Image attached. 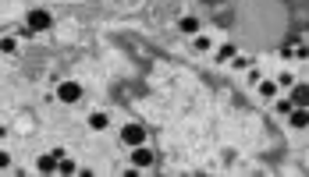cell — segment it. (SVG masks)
<instances>
[{
	"mask_svg": "<svg viewBox=\"0 0 309 177\" xmlns=\"http://www.w3.org/2000/svg\"><path fill=\"white\" fill-rule=\"evenodd\" d=\"M131 167H139V170L153 167V153L146 149V145H135V149H131Z\"/></svg>",
	"mask_w": 309,
	"mask_h": 177,
	"instance_id": "cell-4",
	"label": "cell"
},
{
	"mask_svg": "<svg viewBox=\"0 0 309 177\" xmlns=\"http://www.w3.org/2000/svg\"><path fill=\"white\" fill-rule=\"evenodd\" d=\"M291 110H295V103H291V99H281V103H277V113H291Z\"/></svg>",
	"mask_w": 309,
	"mask_h": 177,
	"instance_id": "cell-14",
	"label": "cell"
},
{
	"mask_svg": "<svg viewBox=\"0 0 309 177\" xmlns=\"http://www.w3.org/2000/svg\"><path fill=\"white\" fill-rule=\"evenodd\" d=\"M234 57H238V50H234L231 43H224V46L217 50V61H220V64H224V61H234Z\"/></svg>",
	"mask_w": 309,
	"mask_h": 177,
	"instance_id": "cell-11",
	"label": "cell"
},
{
	"mask_svg": "<svg viewBox=\"0 0 309 177\" xmlns=\"http://www.w3.org/2000/svg\"><path fill=\"white\" fill-rule=\"evenodd\" d=\"M295 61H309V50L306 46H295Z\"/></svg>",
	"mask_w": 309,
	"mask_h": 177,
	"instance_id": "cell-17",
	"label": "cell"
},
{
	"mask_svg": "<svg viewBox=\"0 0 309 177\" xmlns=\"http://www.w3.org/2000/svg\"><path fill=\"white\" fill-rule=\"evenodd\" d=\"M196 50H210V39H206V36H196Z\"/></svg>",
	"mask_w": 309,
	"mask_h": 177,
	"instance_id": "cell-15",
	"label": "cell"
},
{
	"mask_svg": "<svg viewBox=\"0 0 309 177\" xmlns=\"http://www.w3.org/2000/svg\"><path fill=\"white\" fill-rule=\"evenodd\" d=\"M178 28H181V32H188V36H196L203 25H199V18H181V22H178Z\"/></svg>",
	"mask_w": 309,
	"mask_h": 177,
	"instance_id": "cell-10",
	"label": "cell"
},
{
	"mask_svg": "<svg viewBox=\"0 0 309 177\" xmlns=\"http://www.w3.org/2000/svg\"><path fill=\"white\" fill-rule=\"evenodd\" d=\"M14 50H18V43H14V39H0V53H14Z\"/></svg>",
	"mask_w": 309,
	"mask_h": 177,
	"instance_id": "cell-13",
	"label": "cell"
},
{
	"mask_svg": "<svg viewBox=\"0 0 309 177\" xmlns=\"http://www.w3.org/2000/svg\"><path fill=\"white\" fill-rule=\"evenodd\" d=\"M25 25L32 28V32H47V28H53V14H50V11H43V7H36V11H28Z\"/></svg>",
	"mask_w": 309,
	"mask_h": 177,
	"instance_id": "cell-1",
	"label": "cell"
},
{
	"mask_svg": "<svg viewBox=\"0 0 309 177\" xmlns=\"http://www.w3.org/2000/svg\"><path fill=\"white\" fill-rule=\"evenodd\" d=\"M277 88H281V85L267 78V82H259V96H263V99H274V96H277Z\"/></svg>",
	"mask_w": 309,
	"mask_h": 177,
	"instance_id": "cell-9",
	"label": "cell"
},
{
	"mask_svg": "<svg viewBox=\"0 0 309 177\" xmlns=\"http://www.w3.org/2000/svg\"><path fill=\"white\" fill-rule=\"evenodd\" d=\"M89 128H93V131H107V128H110V113H103V110L89 113Z\"/></svg>",
	"mask_w": 309,
	"mask_h": 177,
	"instance_id": "cell-7",
	"label": "cell"
},
{
	"mask_svg": "<svg viewBox=\"0 0 309 177\" xmlns=\"http://www.w3.org/2000/svg\"><path fill=\"white\" fill-rule=\"evenodd\" d=\"M288 121H291V128H309V107H295V110H291L288 113Z\"/></svg>",
	"mask_w": 309,
	"mask_h": 177,
	"instance_id": "cell-6",
	"label": "cell"
},
{
	"mask_svg": "<svg viewBox=\"0 0 309 177\" xmlns=\"http://www.w3.org/2000/svg\"><path fill=\"white\" fill-rule=\"evenodd\" d=\"M57 99L61 103H78L82 99V85L78 82H61L57 85Z\"/></svg>",
	"mask_w": 309,
	"mask_h": 177,
	"instance_id": "cell-3",
	"label": "cell"
},
{
	"mask_svg": "<svg viewBox=\"0 0 309 177\" xmlns=\"http://www.w3.org/2000/svg\"><path fill=\"white\" fill-rule=\"evenodd\" d=\"M57 174H64V177H68V174H78V167L71 163V159H61V167H57Z\"/></svg>",
	"mask_w": 309,
	"mask_h": 177,
	"instance_id": "cell-12",
	"label": "cell"
},
{
	"mask_svg": "<svg viewBox=\"0 0 309 177\" xmlns=\"http://www.w3.org/2000/svg\"><path fill=\"white\" fill-rule=\"evenodd\" d=\"M291 103L295 107H309V85H291Z\"/></svg>",
	"mask_w": 309,
	"mask_h": 177,
	"instance_id": "cell-8",
	"label": "cell"
},
{
	"mask_svg": "<svg viewBox=\"0 0 309 177\" xmlns=\"http://www.w3.org/2000/svg\"><path fill=\"white\" fill-rule=\"evenodd\" d=\"M7 167H11V156H7V153H0V170H7Z\"/></svg>",
	"mask_w": 309,
	"mask_h": 177,
	"instance_id": "cell-18",
	"label": "cell"
},
{
	"mask_svg": "<svg viewBox=\"0 0 309 177\" xmlns=\"http://www.w3.org/2000/svg\"><path fill=\"white\" fill-rule=\"evenodd\" d=\"M121 142L128 145V149L146 145V128H142V124H125V128H121Z\"/></svg>",
	"mask_w": 309,
	"mask_h": 177,
	"instance_id": "cell-2",
	"label": "cell"
},
{
	"mask_svg": "<svg viewBox=\"0 0 309 177\" xmlns=\"http://www.w3.org/2000/svg\"><path fill=\"white\" fill-rule=\"evenodd\" d=\"M57 167H61V159H57L53 153H43V156L36 159V170H39V174H57Z\"/></svg>",
	"mask_w": 309,
	"mask_h": 177,
	"instance_id": "cell-5",
	"label": "cell"
},
{
	"mask_svg": "<svg viewBox=\"0 0 309 177\" xmlns=\"http://www.w3.org/2000/svg\"><path fill=\"white\" fill-rule=\"evenodd\" d=\"M277 85H281V88H284V85H295V78H291V75H288V71H284V75H281V78H277Z\"/></svg>",
	"mask_w": 309,
	"mask_h": 177,
	"instance_id": "cell-16",
	"label": "cell"
}]
</instances>
